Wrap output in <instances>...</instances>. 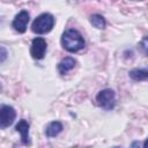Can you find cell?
I'll return each mask as SVG.
<instances>
[{
    "mask_svg": "<svg viewBox=\"0 0 148 148\" xmlns=\"http://www.w3.org/2000/svg\"><path fill=\"white\" fill-rule=\"evenodd\" d=\"M61 44L68 52H77L84 47V39L75 29H67L61 36Z\"/></svg>",
    "mask_w": 148,
    "mask_h": 148,
    "instance_id": "obj_1",
    "label": "cell"
},
{
    "mask_svg": "<svg viewBox=\"0 0 148 148\" xmlns=\"http://www.w3.org/2000/svg\"><path fill=\"white\" fill-rule=\"evenodd\" d=\"M54 25V17L49 13H43L39 16L36 17V20L32 22L31 29L35 34L43 35L52 30Z\"/></svg>",
    "mask_w": 148,
    "mask_h": 148,
    "instance_id": "obj_2",
    "label": "cell"
},
{
    "mask_svg": "<svg viewBox=\"0 0 148 148\" xmlns=\"http://www.w3.org/2000/svg\"><path fill=\"white\" fill-rule=\"evenodd\" d=\"M96 102L98 106H101L104 110H111L116 105V95L112 89H103L98 92L96 96Z\"/></svg>",
    "mask_w": 148,
    "mask_h": 148,
    "instance_id": "obj_3",
    "label": "cell"
},
{
    "mask_svg": "<svg viewBox=\"0 0 148 148\" xmlns=\"http://www.w3.org/2000/svg\"><path fill=\"white\" fill-rule=\"evenodd\" d=\"M15 117H16V112L14 108L9 105H2L0 109V127L6 128L10 126L14 123Z\"/></svg>",
    "mask_w": 148,
    "mask_h": 148,
    "instance_id": "obj_4",
    "label": "cell"
},
{
    "mask_svg": "<svg viewBox=\"0 0 148 148\" xmlns=\"http://www.w3.org/2000/svg\"><path fill=\"white\" fill-rule=\"evenodd\" d=\"M46 52V40L42 37H37L32 40L31 43V49H30V53L34 59H43Z\"/></svg>",
    "mask_w": 148,
    "mask_h": 148,
    "instance_id": "obj_5",
    "label": "cell"
},
{
    "mask_svg": "<svg viewBox=\"0 0 148 148\" xmlns=\"http://www.w3.org/2000/svg\"><path fill=\"white\" fill-rule=\"evenodd\" d=\"M29 18H30L29 13H28L27 10H21V12L15 16V18L13 20L12 25H13L14 30L17 31L18 34L25 32L27 25H28V22H29Z\"/></svg>",
    "mask_w": 148,
    "mask_h": 148,
    "instance_id": "obj_6",
    "label": "cell"
},
{
    "mask_svg": "<svg viewBox=\"0 0 148 148\" xmlns=\"http://www.w3.org/2000/svg\"><path fill=\"white\" fill-rule=\"evenodd\" d=\"M15 130L21 134V139H22V142L23 145H29L30 143V138H29V123L24 119H21L16 126H15Z\"/></svg>",
    "mask_w": 148,
    "mask_h": 148,
    "instance_id": "obj_7",
    "label": "cell"
},
{
    "mask_svg": "<svg viewBox=\"0 0 148 148\" xmlns=\"http://www.w3.org/2000/svg\"><path fill=\"white\" fill-rule=\"evenodd\" d=\"M75 64H76V61H75L74 58L67 57V58L62 59V60L59 62V65H58V71H59V73H60L61 75H64V74L68 73L71 69H73L74 66H75Z\"/></svg>",
    "mask_w": 148,
    "mask_h": 148,
    "instance_id": "obj_8",
    "label": "cell"
},
{
    "mask_svg": "<svg viewBox=\"0 0 148 148\" xmlns=\"http://www.w3.org/2000/svg\"><path fill=\"white\" fill-rule=\"evenodd\" d=\"M61 131H62V125H61V123H60V121H52V123H50V124L46 126L45 134H46V136H49V138H53V136H57Z\"/></svg>",
    "mask_w": 148,
    "mask_h": 148,
    "instance_id": "obj_9",
    "label": "cell"
},
{
    "mask_svg": "<svg viewBox=\"0 0 148 148\" xmlns=\"http://www.w3.org/2000/svg\"><path fill=\"white\" fill-rule=\"evenodd\" d=\"M130 77L135 81H148V69H133L130 72Z\"/></svg>",
    "mask_w": 148,
    "mask_h": 148,
    "instance_id": "obj_10",
    "label": "cell"
},
{
    "mask_svg": "<svg viewBox=\"0 0 148 148\" xmlns=\"http://www.w3.org/2000/svg\"><path fill=\"white\" fill-rule=\"evenodd\" d=\"M90 23L97 28V29H104L105 28V20L99 14H94L90 16Z\"/></svg>",
    "mask_w": 148,
    "mask_h": 148,
    "instance_id": "obj_11",
    "label": "cell"
},
{
    "mask_svg": "<svg viewBox=\"0 0 148 148\" xmlns=\"http://www.w3.org/2000/svg\"><path fill=\"white\" fill-rule=\"evenodd\" d=\"M141 49H142V51L148 56V36H146V37H143V39L141 40Z\"/></svg>",
    "mask_w": 148,
    "mask_h": 148,
    "instance_id": "obj_12",
    "label": "cell"
},
{
    "mask_svg": "<svg viewBox=\"0 0 148 148\" xmlns=\"http://www.w3.org/2000/svg\"><path fill=\"white\" fill-rule=\"evenodd\" d=\"M6 56H7V53H6V49H5L3 46H1V62H3V61H5Z\"/></svg>",
    "mask_w": 148,
    "mask_h": 148,
    "instance_id": "obj_13",
    "label": "cell"
},
{
    "mask_svg": "<svg viewBox=\"0 0 148 148\" xmlns=\"http://www.w3.org/2000/svg\"><path fill=\"white\" fill-rule=\"evenodd\" d=\"M143 147H145V148H148V139L145 141V143H143Z\"/></svg>",
    "mask_w": 148,
    "mask_h": 148,
    "instance_id": "obj_14",
    "label": "cell"
}]
</instances>
